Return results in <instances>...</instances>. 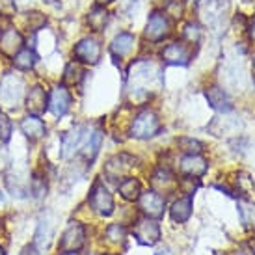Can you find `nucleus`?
Listing matches in <instances>:
<instances>
[{"label": "nucleus", "mask_w": 255, "mask_h": 255, "mask_svg": "<svg viewBox=\"0 0 255 255\" xmlns=\"http://www.w3.org/2000/svg\"><path fill=\"white\" fill-rule=\"evenodd\" d=\"M21 255H39V250H37L36 244H28L21 250Z\"/></svg>", "instance_id": "nucleus-35"}, {"label": "nucleus", "mask_w": 255, "mask_h": 255, "mask_svg": "<svg viewBox=\"0 0 255 255\" xmlns=\"http://www.w3.org/2000/svg\"><path fill=\"white\" fill-rule=\"evenodd\" d=\"M47 103H49V99H47L45 90H43L41 86H34V88L30 90L28 97H26V108H28L34 116H39V114L45 112Z\"/></svg>", "instance_id": "nucleus-15"}, {"label": "nucleus", "mask_w": 255, "mask_h": 255, "mask_svg": "<svg viewBox=\"0 0 255 255\" xmlns=\"http://www.w3.org/2000/svg\"><path fill=\"white\" fill-rule=\"evenodd\" d=\"M107 237L112 242H123L127 239V231H125V227L120 226V224H112V226L107 229Z\"/></svg>", "instance_id": "nucleus-29"}, {"label": "nucleus", "mask_w": 255, "mask_h": 255, "mask_svg": "<svg viewBox=\"0 0 255 255\" xmlns=\"http://www.w3.org/2000/svg\"><path fill=\"white\" fill-rule=\"evenodd\" d=\"M134 237L143 246H155L156 242L160 241V227L151 218L138 220L134 226Z\"/></svg>", "instance_id": "nucleus-5"}, {"label": "nucleus", "mask_w": 255, "mask_h": 255, "mask_svg": "<svg viewBox=\"0 0 255 255\" xmlns=\"http://www.w3.org/2000/svg\"><path fill=\"white\" fill-rule=\"evenodd\" d=\"M250 36H252V37L255 39V21H254V24L250 26Z\"/></svg>", "instance_id": "nucleus-37"}, {"label": "nucleus", "mask_w": 255, "mask_h": 255, "mask_svg": "<svg viewBox=\"0 0 255 255\" xmlns=\"http://www.w3.org/2000/svg\"><path fill=\"white\" fill-rule=\"evenodd\" d=\"M190 2H198V0H190Z\"/></svg>", "instance_id": "nucleus-46"}, {"label": "nucleus", "mask_w": 255, "mask_h": 255, "mask_svg": "<svg viewBox=\"0 0 255 255\" xmlns=\"http://www.w3.org/2000/svg\"><path fill=\"white\" fill-rule=\"evenodd\" d=\"M134 166V158L128 155H118L110 158L107 164V173H110L112 177H123L130 168Z\"/></svg>", "instance_id": "nucleus-17"}, {"label": "nucleus", "mask_w": 255, "mask_h": 255, "mask_svg": "<svg viewBox=\"0 0 255 255\" xmlns=\"http://www.w3.org/2000/svg\"><path fill=\"white\" fill-rule=\"evenodd\" d=\"M73 54L77 60H80L82 64H90L95 65L101 60V45L97 39L93 37H84L75 45V50Z\"/></svg>", "instance_id": "nucleus-6"}, {"label": "nucleus", "mask_w": 255, "mask_h": 255, "mask_svg": "<svg viewBox=\"0 0 255 255\" xmlns=\"http://www.w3.org/2000/svg\"><path fill=\"white\" fill-rule=\"evenodd\" d=\"M156 78V69L149 62H138L136 65H132V73H130V84L132 90L130 92L145 97L149 90V84Z\"/></svg>", "instance_id": "nucleus-2"}, {"label": "nucleus", "mask_w": 255, "mask_h": 255, "mask_svg": "<svg viewBox=\"0 0 255 255\" xmlns=\"http://www.w3.org/2000/svg\"><path fill=\"white\" fill-rule=\"evenodd\" d=\"M64 255H80V254H75V252H64Z\"/></svg>", "instance_id": "nucleus-41"}, {"label": "nucleus", "mask_w": 255, "mask_h": 255, "mask_svg": "<svg viewBox=\"0 0 255 255\" xmlns=\"http://www.w3.org/2000/svg\"><path fill=\"white\" fill-rule=\"evenodd\" d=\"M107 22H108V11L105 7L97 6L88 13V24L95 32H101V30L107 26Z\"/></svg>", "instance_id": "nucleus-25"}, {"label": "nucleus", "mask_w": 255, "mask_h": 255, "mask_svg": "<svg viewBox=\"0 0 255 255\" xmlns=\"http://www.w3.org/2000/svg\"><path fill=\"white\" fill-rule=\"evenodd\" d=\"M37 62V56L34 50L30 49H21L17 54L13 56V64L17 69H21V71H28V69H32L34 65H36Z\"/></svg>", "instance_id": "nucleus-23"}, {"label": "nucleus", "mask_w": 255, "mask_h": 255, "mask_svg": "<svg viewBox=\"0 0 255 255\" xmlns=\"http://www.w3.org/2000/svg\"><path fill=\"white\" fill-rule=\"evenodd\" d=\"M179 145H181L184 153H188V155H199V151H201V143L196 142V140H192V138H181V140H179Z\"/></svg>", "instance_id": "nucleus-31"}, {"label": "nucleus", "mask_w": 255, "mask_h": 255, "mask_svg": "<svg viewBox=\"0 0 255 255\" xmlns=\"http://www.w3.org/2000/svg\"><path fill=\"white\" fill-rule=\"evenodd\" d=\"M250 248H252V252H254V254H255V239H254V241H252V242H250Z\"/></svg>", "instance_id": "nucleus-39"}, {"label": "nucleus", "mask_w": 255, "mask_h": 255, "mask_svg": "<svg viewBox=\"0 0 255 255\" xmlns=\"http://www.w3.org/2000/svg\"><path fill=\"white\" fill-rule=\"evenodd\" d=\"M86 242V231L84 226L78 224V222H71L69 227L65 229V233L62 235V241H60V250L62 252H77L84 246Z\"/></svg>", "instance_id": "nucleus-7"}, {"label": "nucleus", "mask_w": 255, "mask_h": 255, "mask_svg": "<svg viewBox=\"0 0 255 255\" xmlns=\"http://www.w3.org/2000/svg\"><path fill=\"white\" fill-rule=\"evenodd\" d=\"M30 190L34 194V198H43L45 194H47V183H45V179L41 177V173H34L32 179H30Z\"/></svg>", "instance_id": "nucleus-28"}, {"label": "nucleus", "mask_w": 255, "mask_h": 255, "mask_svg": "<svg viewBox=\"0 0 255 255\" xmlns=\"http://www.w3.org/2000/svg\"><path fill=\"white\" fill-rule=\"evenodd\" d=\"M47 107H49V110L52 112V116H56V118L65 116L67 110H69V107H71V93H69V90H67L65 86L52 88Z\"/></svg>", "instance_id": "nucleus-10"}, {"label": "nucleus", "mask_w": 255, "mask_h": 255, "mask_svg": "<svg viewBox=\"0 0 255 255\" xmlns=\"http://www.w3.org/2000/svg\"><path fill=\"white\" fill-rule=\"evenodd\" d=\"M86 136H88V130H86V127H82V125H77V127H73L69 132H65V134L62 136V156H64V158H71L78 149L82 147Z\"/></svg>", "instance_id": "nucleus-9"}, {"label": "nucleus", "mask_w": 255, "mask_h": 255, "mask_svg": "<svg viewBox=\"0 0 255 255\" xmlns=\"http://www.w3.org/2000/svg\"><path fill=\"white\" fill-rule=\"evenodd\" d=\"M45 22H47V17H45L43 13H37V11L30 13V17H28V26L32 30H37V28H41V26H45Z\"/></svg>", "instance_id": "nucleus-34"}, {"label": "nucleus", "mask_w": 255, "mask_h": 255, "mask_svg": "<svg viewBox=\"0 0 255 255\" xmlns=\"http://www.w3.org/2000/svg\"><path fill=\"white\" fill-rule=\"evenodd\" d=\"M156 255H170V252L166 250V252H158V254H156Z\"/></svg>", "instance_id": "nucleus-40"}, {"label": "nucleus", "mask_w": 255, "mask_h": 255, "mask_svg": "<svg viewBox=\"0 0 255 255\" xmlns=\"http://www.w3.org/2000/svg\"><path fill=\"white\" fill-rule=\"evenodd\" d=\"M138 199H140V209H142L143 214H145L147 218H158V216H162L166 199H164L156 190L145 192V194H142Z\"/></svg>", "instance_id": "nucleus-11"}, {"label": "nucleus", "mask_w": 255, "mask_h": 255, "mask_svg": "<svg viewBox=\"0 0 255 255\" xmlns=\"http://www.w3.org/2000/svg\"><path fill=\"white\" fill-rule=\"evenodd\" d=\"M15 2H19V4H26L28 0H15Z\"/></svg>", "instance_id": "nucleus-42"}, {"label": "nucleus", "mask_w": 255, "mask_h": 255, "mask_svg": "<svg viewBox=\"0 0 255 255\" xmlns=\"http://www.w3.org/2000/svg\"><path fill=\"white\" fill-rule=\"evenodd\" d=\"M132 47H134V36L128 32H121L114 37L112 45H110V52L116 58H123L132 50Z\"/></svg>", "instance_id": "nucleus-20"}, {"label": "nucleus", "mask_w": 255, "mask_h": 255, "mask_svg": "<svg viewBox=\"0 0 255 255\" xmlns=\"http://www.w3.org/2000/svg\"><path fill=\"white\" fill-rule=\"evenodd\" d=\"M181 170L188 177H199L207 171V160L199 155H186L181 160Z\"/></svg>", "instance_id": "nucleus-16"}, {"label": "nucleus", "mask_w": 255, "mask_h": 255, "mask_svg": "<svg viewBox=\"0 0 255 255\" xmlns=\"http://www.w3.org/2000/svg\"><path fill=\"white\" fill-rule=\"evenodd\" d=\"M101 143H103V132H101V130H93L92 134L88 132L84 143H82V153H84V156L88 160H93V158L97 156V153H99V149H101Z\"/></svg>", "instance_id": "nucleus-22"}, {"label": "nucleus", "mask_w": 255, "mask_h": 255, "mask_svg": "<svg viewBox=\"0 0 255 255\" xmlns=\"http://www.w3.org/2000/svg\"><path fill=\"white\" fill-rule=\"evenodd\" d=\"M110 2H114V0H97L99 6H105V4H110Z\"/></svg>", "instance_id": "nucleus-38"}, {"label": "nucleus", "mask_w": 255, "mask_h": 255, "mask_svg": "<svg viewBox=\"0 0 255 255\" xmlns=\"http://www.w3.org/2000/svg\"><path fill=\"white\" fill-rule=\"evenodd\" d=\"M120 194L127 201H134L142 196V184L138 179H125L123 183L120 184Z\"/></svg>", "instance_id": "nucleus-24"}, {"label": "nucleus", "mask_w": 255, "mask_h": 255, "mask_svg": "<svg viewBox=\"0 0 255 255\" xmlns=\"http://www.w3.org/2000/svg\"><path fill=\"white\" fill-rule=\"evenodd\" d=\"M11 121L4 112H0V142H9L11 138Z\"/></svg>", "instance_id": "nucleus-30"}, {"label": "nucleus", "mask_w": 255, "mask_h": 255, "mask_svg": "<svg viewBox=\"0 0 255 255\" xmlns=\"http://www.w3.org/2000/svg\"><path fill=\"white\" fill-rule=\"evenodd\" d=\"M158 132H160V121L153 110H142L130 125V134L134 138H140V140L153 138Z\"/></svg>", "instance_id": "nucleus-1"}, {"label": "nucleus", "mask_w": 255, "mask_h": 255, "mask_svg": "<svg viewBox=\"0 0 255 255\" xmlns=\"http://www.w3.org/2000/svg\"><path fill=\"white\" fill-rule=\"evenodd\" d=\"M190 214H192V198L190 196L177 199L170 209L171 220H173V222H177V224L186 222V220L190 218Z\"/></svg>", "instance_id": "nucleus-21"}, {"label": "nucleus", "mask_w": 255, "mask_h": 255, "mask_svg": "<svg viewBox=\"0 0 255 255\" xmlns=\"http://www.w3.org/2000/svg\"><path fill=\"white\" fill-rule=\"evenodd\" d=\"M90 205L101 216H110L114 213V198L103 183H95L90 194Z\"/></svg>", "instance_id": "nucleus-3"}, {"label": "nucleus", "mask_w": 255, "mask_h": 255, "mask_svg": "<svg viewBox=\"0 0 255 255\" xmlns=\"http://www.w3.org/2000/svg\"><path fill=\"white\" fill-rule=\"evenodd\" d=\"M239 213H241V220L246 229H254L255 227V205L241 201L239 203Z\"/></svg>", "instance_id": "nucleus-26"}, {"label": "nucleus", "mask_w": 255, "mask_h": 255, "mask_svg": "<svg viewBox=\"0 0 255 255\" xmlns=\"http://www.w3.org/2000/svg\"><path fill=\"white\" fill-rule=\"evenodd\" d=\"M45 2H49V4H52V2H54V0H45Z\"/></svg>", "instance_id": "nucleus-45"}, {"label": "nucleus", "mask_w": 255, "mask_h": 255, "mask_svg": "<svg viewBox=\"0 0 255 255\" xmlns=\"http://www.w3.org/2000/svg\"><path fill=\"white\" fill-rule=\"evenodd\" d=\"M2 201H4V194H2V192H0V203H2Z\"/></svg>", "instance_id": "nucleus-43"}, {"label": "nucleus", "mask_w": 255, "mask_h": 255, "mask_svg": "<svg viewBox=\"0 0 255 255\" xmlns=\"http://www.w3.org/2000/svg\"><path fill=\"white\" fill-rule=\"evenodd\" d=\"M0 255H6V254H4V250H2V248H0Z\"/></svg>", "instance_id": "nucleus-44"}, {"label": "nucleus", "mask_w": 255, "mask_h": 255, "mask_svg": "<svg viewBox=\"0 0 255 255\" xmlns=\"http://www.w3.org/2000/svg\"><path fill=\"white\" fill-rule=\"evenodd\" d=\"M162 60L170 65H186L190 60V50L181 43H171L164 49Z\"/></svg>", "instance_id": "nucleus-12"}, {"label": "nucleus", "mask_w": 255, "mask_h": 255, "mask_svg": "<svg viewBox=\"0 0 255 255\" xmlns=\"http://www.w3.org/2000/svg\"><path fill=\"white\" fill-rule=\"evenodd\" d=\"M7 164V155L4 153V151H0V170H4Z\"/></svg>", "instance_id": "nucleus-36"}, {"label": "nucleus", "mask_w": 255, "mask_h": 255, "mask_svg": "<svg viewBox=\"0 0 255 255\" xmlns=\"http://www.w3.org/2000/svg\"><path fill=\"white\" fill-rule=\"evenodd\" d=\"M168 36H170V19L160 11L151 13L145 26V37L151 41H162Z\"/></svg>", "instance_id": "nucleus-8"}, {"label": "nucleus", "mask_w": 255, "mask_h": 255, "mask_svg": "<svg viewBox=\"0 0 255 255\" xmlns=\"http://www.w3.org/2000/svg\"><path fill=\"white\" fill-rule=\"evenodd\" d=\"M0 36H2V34H0Z\"/></svg>", "instance_id": "nucleus-47"}, {"label": "nucleus", "mask_w": 255, "mask_h": 255, "mask_svg": "<svg viewBox=\"0 0 255 255\" xmlns=\"http://www.w3.org/2000/svg\"><path fill=\"white\" fill-rule=\"evenodd\" d=\"M184 37L188 39L190 43H198L199 37H201V30H199L198 24H194V22H190V24H186L184 26Z\"/></svg>", "instance_id": "nucleus-32"}, {"label": "nucleus", "mask_w": 255, "mask_h": 255, "mask_svg": "<svg viewBox=\"0 0 255 255\" xmlns=\"http://www.w3.org/2000/svg\"><path fill=\"white\" fill-rule=\"evenodd\" d=\"M15 11H17V2L15 0H0V15L13 17Z\"/></svg>", "instance_id": "nucleus-33"}, {"label": "nucleus", "mask_w": 255, "mask_h": 255, "mask_svg": "<svg viewBox=\"0 0 255 255\" xmlns=\"http://www.w3.org/2000/svg\"><path fill=\"white\" fill-rule=\"evenodd\" d=\"M82 75H84L82 67L78 64H75V62H71V64H67V67H65V71H64V82L69 86H75L80 82Z\"/></svg>", "instance_id": "nucleus-27"}, {"label": "nucleus", "mask_w": 255, "mask_h": 255, "mask_svg": "<svg viewBox=\"0 0 255 255\" xmlns=\"http://www.w3.org/2000/svg\"><path fill=\"white\" fill-rule=\"evenodd\" d=\"M21 49H22V36L17 30L9 28L0 36V50H2L6 56L13 58Z\"/></svg>", "instance_id": "nucleus-13"}, {"label": "nucleus", "mask_w": 255, "mask_h": 255, "mask_svg": "<svg viewBox=\"0 0 255 255\" xmlns=\"http://www.w3.org/2000/svg\"><path fill=\"white\" fill-rule=\"evenodd\" d=\"M207 101H209V105L214 108V110H218V112H231L233 110V105H231V99L227 97V93L224 90H220V88H211V90H207Z\"/></svg>", "instance_id": "nucleus-19"}, {"label": "nucleus", "mask_w": 255, "mask_h": 255, "mask_svg": "<svg viewBox=\"0 0 255 255\" xmlns=\"http://www.w3.org/2000/svg\"><path fill=\"white\" fill-rule=\"evenodd\" d=\"M21 130L26 138H30L32 142H36V140L45 136V123L37 116H28V118H24L21 121Z\"/></svg>", "instance_id": "nucleus-18"}, {"label": "nucleus", "mask_w": 255, "mask_h": 255, "mask_svg": "<svg viewBox=\"0 0 255 255\" xmlns=\"http://www.w3.org/2000/svg\"><path fill=\"white\" fill-rule=\"evenodd\" d=\"M24 92V82L15 75H6L2 84H0V101L6 107H15L22 97Z\"/></svg>", "instance_id": "nucleus-4"}, {"label": "nucleus", "mask_w": 255, "mask_h": 255, "mask_svg": "<svg viewBox=\"0 0 255 255\" xmlns=\"http://www.w3.org/2000/svg\"><path fill=\"white\" fill-rule=\"evenodd\" d=\"M54 235V218L52 214H45L41 220H39V226H37V233H36V244L37 248H47L50 244V239Z\"/></svg>", "instance_id": "nucleus-14"}]
</instances>
